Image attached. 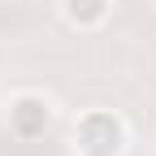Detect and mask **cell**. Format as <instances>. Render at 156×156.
<instances>
[{"label": "cell", "instance_id": "obj_1", "mask_svg": "<svg viewBox=\"0 0 156 156\" xmlns=\"http://www.w3.org/2000/svg\"><path fill=\"white\" fill-rule=\"evenodd\" d=\"M126 143H130V130L113 108H87L74 122V152L78 156H122Z\"/></svg>", "mask_w": 156, "mask_h": 156}, {"label": "cell", "instance_id": "obj_3", "mask_svg": "<svg viewBox=\"0 0 156 156\" xmlns=\"http://www.w3.org/2000/svg\"><path fill=\"white\" fill-rule=\"evenodd\" d=\"M61 13L65 22L78 26V30H91L108 17V0H61Z\"/></svg>", "mask_w": 156, "mask_h": 156}, {"label": "cell", "instance_id": "obj_2", "mask_svg": "<svg viewBox=\"0 0 156 156\" xmlns=\"http://www.w3.org/2000/svg\"><path fill=\"white\" fill-rule=\"evenodd\" d=\"M52 126V100L39 91H22L9 100V130L17 134V139H39V134H48Z\"/></svg>", "mask_w": 156, "mask_h": 156}]
</instances>
